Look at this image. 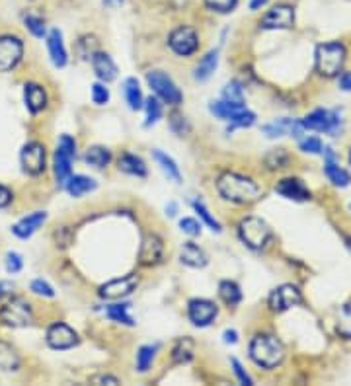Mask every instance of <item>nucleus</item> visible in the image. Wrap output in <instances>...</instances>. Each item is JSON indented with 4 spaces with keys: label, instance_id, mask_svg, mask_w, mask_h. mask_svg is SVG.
Here are the masks:
<instances>
[{
    "label": "nucleus",
    "instance_id": "1",
    "mask_svg": "<svg viewBox=\"0 0 351 386\" xmlns=\"http://www.w3.org/2000/svg\"><path fill=\"white\" fill-rule=\"evenodd\" d=\"M217 192L218 195L236 205H252L260 197L262 190L252 178L236 174V172H225L217 178Z\"/></svg>",
    "mask_w": 351,
    "mask_h": 386
},
{
    "label": "nucleus",
    "instance_id": "2",
    "mask_svg": "<svg viewBox=\"0 0 351 386\" xmlns=\"http://www.w3.org/2000/svg\"><path fill=\"white\" fill-rule=\"evenodd\" d=\"M285 357L283 343L271 334H258L250 341V359L262 369H275Z\"/></svg>",
    "mask_w": 351,
    "mask_h": 386
},
{
    "label": "nucleus",
    "instance_id": "3",
    "mask_svg": "<svg viewBox=\"0 0 351 386\" xmlns=\"http://www.w3.org/2000/svg\"><path fill=\"white\" fill-rule=\"evenodd\" d=\"M346 63V47L339 41H330L316 47L315 67L316 73L324 78H334L343 71Z\"/></svg>",
    "mask_w": 351,
    "mask_h": 386
},
{
    "label": "nucleus",
    "instance_id": "4",
    "mask_svg": "<svg viewBox=\"0 0 351 386\" xmlns=\"http://www.w3.org/2000/svg\"><path fill=\"white\" fill-rule=\"evenodd\" d=\"M238 236L250 250H262L269 244L273 232L266 220L260 217H244L238 223Z\"/></svg>",
    "mask_w": 351,
    "mask_h": 386
},
{
    "label": "nucleus",
    "instance_id": "5",
    "mask_svg": "<svg viewBox=\"0 0 351 386\" xmlns=\"http://www.w3.org/2000/svg\"><path fill=\"white\" fill-rule=\"evenodd\" d=\"M74 158H76V141L71 135H63L53 155V172L59 185H65V181L73 176Z\"/></svg>",
    "mask_w": 351,
    "mask_h": 386
},
{
    "label": "nucleus",
    "instance_id": "6",
    "mask_svg": "<svg viewBox=\"0 0 351 386\" xmlns=\"http://www.w3.org/2000/svg\"><path fill=\"white\" fill-rule=\"evenodd\" d=\"M0 324L8 328H27L34 324V308L32 304L22 299L14 297L0 306Z\"/></svg>",
    "mask_w": 351,
    "mask_h": 386
},
{
    "label": "nucleus",
    "instance_id": "7",
    "mask_svg": "<svg viewBox=\"0 0 351 386\" xmlns=\"http://www.w3.org/2000/svg\"><path fill=\"white\" fill-rule=\"evenodd\" d=\"M146 82L150 86V90L157 94L158 100H162L164 104H168V106H180L182 104V90L172 80V76L164 71H150L146 74Z\"/></svg>",
    "mask_w": 351,
    "mask_h": 386
},
{
    "label": "nucleus",
    "instance_id": "8",
    "mask_svg": "<svg viewBox=\"0 0 351 386\" xmlns=\"http://www.w3.org/2000/svg\"><path fill=\"white\" fill-rule=\"evenodd\" d=\"M301 125H303L304 131H316V133L338 137V133L341 131V117H339L338 111L320 108L301 120Z\"/></svg>",
    "mask_w": 351,
    "mask_h": 386
},
{
    "label": "nucleus",
    "instance_id": "9",
    "mask_svg": "<svg viewBox=\"0 0 351 386\" xmlns=\"http://www.w3.org/2000/svg\"><path fill=\"white\" fill-rule=\"evenodd\" d=\"M20 164L27 176H41L45 168H47V150L45 145L37 143V141H30L22 146L20 150Z\"/></svg>",
    "mask_w": 351,
    "mask_h": 386
},
{
    "label": "nucleus",
    "instance_id": "10",
    "mask_svg": "<svg viewBox=\"0 0 351 386\" xmlns=\"http://www.w3.org/2000/svg\"><path fill=\"white\" fill-rule=\"evenodd\" d=\"M168 45L178 57H192L199 49V36L192 25H178L170 34Z\"/></svg>",
    "mask_w": 351,
    "mask_h": 386
},
{
    "label": "nucleus",
    "instance_id": "11",
    "mask_svg": "<svg viewBox=\"0 0 351 386\" xmlns=\"http://www.w3.org/2000/svg\"><path fill=\"white\" fill-rule=\"evenodd\" d=\"M24 57V41L18 36H0V73H10Z\"/></svg>",
    "mask_w": 351,
    "mask_h": 386
},
{
    "label": "nucleus",
    "instance_id": "12",
    "mask_svg": "<svg viewBox=\"0 0 351 386\" xmlns=\"http://www.w3.org/2000/svg\"><path fill=\"white\" fill-rule=\"evenodd\" d=\"M45 341H47V345L51 350H73L74 345H78V334H76L69 324H65V322H55V324H51V326L47 328Z\"/></svg>",
    "mask_w": 351,
    "mask_h": 386
},
{
    "label": "nucleus",
    "instance_id": "13",
    "mask_svg": "<svg viewBox=\"0 0 351 386\" xmlns=\"http://www.w3.org/2000/svg\"><path fill=\"white\" fill-rule=\"evenodd\" d=\"M303 302V295L301 291L297 289L295 285H281L278 289L273 291L269 295V308L273 313H285V310H291L295 306H299Z\"/></svg>",
    "mask_w": 351,
    "mask_h": 386
},
{
    "label": "nucleus",
    "instance_id": "14",
    "mask_svg": "<svg viewBox=\"0 0 351 386\" xmlns=\"http://www.w3.org/2000/svg\"><path fill=\"white\" fill-rule=\"evenodd\" d=\"M218 314V306L209 299H194L188 304V316L192 324L197 328H207L215 322Z\"/></svg>",
    "mask_w": 351,
    "mask_h": 386
},
{
    "label": "nucleus",
    "instance_id": "15",
    "mask_svg": "<svg viewBox=\"0 0 351 386\" xmlns=\"http://www.w3.org/2000/svg\"><path fill=\"white\" fill-rule=\"evenodd\" d=\"M295 24V10L289 4H278L269 8L267 14L260 20L262 30H291Z\"/></svg>",
    "mask_w": 351,
    "mask_h": 386
},
{
    "label": "nucleus",
    "instance_id": "16",
    "mask_svg": "<svg viewBox=\"0 0 351 386\" xmlns=\"http://www.w3.org/2000/svg\"><path fill=\"white\" fill-rule=\"evenodd\" d=\"M137 287H139V277L131 273V275H125V277L111 279L106 285H102L100 297L106 299V301H117V299L131 295Z\"/></svg>",
    "mask_w": 351,
    "mask_h": 386
},
{
    "label": "nucleus",
    "instance_id": "17",
    "mask_svg": "<svg viewBox=\"0 0 351 386\" xmlns=\"http://www.w3.org/2000/svg\"><path fill=\"white\" fill-rule=\"evenodd\" d=\"M47 220V213L45 211H34L30 215L22 217L16 225H12V234L20 240H27L36 234L37 230L41 229Z\"/></svg>",
    "mask_w": 351,
    "mask_h": 386
},
{
    "label": "nucleus",
    "instance_id": "18",
    "mask_svg": "<svg viewBox=\"0 0 351 386\" xmlns=\"http://www.w3.org/2000/svg\"><path fill=\"white\" fill-rule=\"evenodd\" d=\"M322 155L326 158V160H324V172H326L328 180L332 181L336 188H348L351 183V176L339 166L338 158H336V152H334L330 146H324Z\"/></svg>",
    "mask_w": 351,
    "mask_h": 386
},
{
    "label": "nucleus",
    "instance_id": "19",
    "mask_svg": "<svg viewBox=\"0 0 351 386\" xmlns=\"http://www.w3.org/2000/svg\"><path fill=\"white\" fill-rule=\"evenodd\" d=\"M24 104L25 109L32 115L41 113L43 109L47 108V92H45V88L37 84V82H27L24 86Z\"/></svg>",
    "mask_w": 351,
    "mask_h": 386
},
{
    "label": "nucleus",
    "instance_id": "20",
    "mask_svg": "<svg viewBox=\"0 0 351 386\" xmlns=\"http://www.w3.org/2000/svg\"><path fill=\"white\" fill-rule=\"evenodd\" d=\"M47 51H49V57H51V63L55 65V67H67V63H69V53H67V47H65V41H63V32L61 30H51L47 36Z\"/></svg>",
    "mask_w": 351,
    "mask_h": 386
},
{
    "label": "nucleus",
    "instance_id": "21",
    "mask_svg": "<svg viewBox=\"0 0 351 386\" xmlns=\"http://www.w3.org/2000/svg\"><path fill=\"white\" fill-rule=\"evenodd\" d=\"M275 192L283 195L291 201H308L310 199V190L299 178H285L275 185Z\"/></svg>",
    "mask_w": 351,
    "mask_h": 386
},
{
    "label": "nucleus",
    "instance_id": "22",
    "mask_svg": "<svg viewBox=\"0 0 351 386\" xmlns=\"http://www.w3.org/2000/svg\"><path fill=\"white\" fill-rule=\"evenodd\" d=\"M92 69H94V73L96 76L102 80V82H111V80H115L117 78V65L113 63V59L109 57L108 53H104V51H96L94 55H92Z\"/></svg>",
    "mask_w": 351,
    "mask_h": 386
},
{
    "label": "nucleus",
    "instance_id": "23",
    "mask_svg": "<svg viewBox=\"0 0 351 386\" xmlns=\"http://www.w3.org/2000/svg\"><path fill=\"white\" fill-rule=\"evenodd\" d=\"M164 253V244L157 234H146L143 246H141V264L143 266H157L162 260Z\"/></svg>",
    "mask_w": 351,
    "mask_h": 386
},
{
    "label": "nucleus",
    "instance_id": "24",
    "mask_svg": "<svg viewBox=\"0 0 351 386\" xmlns=\"http://www.w3.org/2000/svg\"><path fill=\"white\" fill-rule=\"evenodd\" d=\"M180 262H182L183 266L199 269V267L207 266L209 258H207L205 250L201 246H197L195 242H185L182 246V250H180Z\"/></svg>",
    "mask_w": 351,
    "mask_h": 386
},
{
    "label": "nucleus",
    "instance_id": "25",
    "mask_svg": "<svg viewBox=\"0 0 351 386\" xmlns=\"http://www.w3.org/2000/svg\"><path fill=\"white\" fill-rule=\"evenodd\" d=\"M67 193L71 195V197H84L88 193H92L94 190L98 188V183L94 178H88V176H82V174H76V176H71L69 180L65 181V185H63Z\"/></svg>",
    "mask_w": 351,
    "mask_h": 386
},
{
    "label": "nucleus",
    "instance_id": "26",
    "mask_svg": "<svg viewBox=\"0 0 351 386\" xmlns=\"http://www.w3.org/2000/svg\"><path fill=\"white\" fill-rule=\"evenodd\" d=\"M22 365L18 350L8 341H0V373H14Z\"/></svg>",
    "mask_w": 351,
    "mask_h": 386
},
{
    "label": "nucleus",
    "instance_id": "27",
    "mask_svg": "<svg viewBox=\"0 0 351 386\" xmlns=\"http://www.w3.org/2000/svg\"><path fill=\"white\" fill-rule=\"evenodd\" d=\"M218 67V51L217 49H213V51H209L203 59L199 60V65L195 67L194 71V78L195 80H199V82H205L209 80L213 73L217 71Z\"/></svg>",
    "mask_w": 351,
    "mask_h": 386
},
{
    "label": "nucleus",
    "instance_id": "28",
    "mask_svg": "<svg viewBox=\"0 0 351 386\" xmlns=\"http://www.w3.org/2000/svg\"><path fill=\"white\" fill-rule=\"evenodd\" d=\"M195 343L192 338H180L172 348V361L176 365H185L194 359Z\"/></svg>",
    "mask_w": 351,
    "mask_h": 386
},
{
    "label": "nucleus",
    "instance_id": "29",
    "mask_svg": "<svg viewBox=\"0 0 351 386\" xmlns=\"http://www.w3.org/2000/svg\"><path fill=\"white\" fill-rule=\"evenodd\" d=\"M117 166H120L122 172L129 174V176H137V178H145L146 172H148L145 160L141 157H137V155H129V152L120 158Z\"/></svg>",
    "mask_w": 351,
    "mask_h": 386
},
{
    "label": "nucleus",
    "instance_id": "30",
    "mask_svg": "<svg viewBox=\"0 0 351 386\" xmlns=\"http://www.w3.org/2000/svg\"><path fill=\"white\" fill-rule=\"evenodd\" d=\"M84 162L88 166H94V168L102 170L108 166L111 162V150L106 146H90L84 152Z\"/></svg>",
    "mask_w": 351,
    "mask_h": 386
},
{
    "label": "nucleus",
    "instance_id": "31",
    "mask_svg": "<svg viewBox=\"0 0 351 386\" xmlns=\"http://www.w3.org/2000/svg\"><path fill=\"white\" fill-rule=\"evenodd\" d=\"M123 92H125V100H127V104H129V108L131 109H141L143 108V104H145V98H143V90H141V84H139V80L137 78H127L125 80V84H123Z\"/></svg>",
    "mask_w": 351,
    "mask_h": 386
},
{
    "label": "nucleus",
    "instance_id": "32",
    "mask_svg": "<svg viewBox=\"0 0 351 386\" xmlns=\"http://www.w3.org/2000/svg\"><path fill=\"white\" fill-rule=\"evenodd\" d=\"M155 155V160L158 162V166H160V170L168 176L170 180L176 181V183H180L182 181V172H180V168H178V164H176V160L172 157H168L166 152H162V150H155L152 152Z\"/></svg>",
    "mask_w": 351,
    "mask_h": 386
},
{
    "label": "nucleus",
    "instance_id": "33",
    "mask_svg": "<svg viewBox=\"0 0 351 386\" xmlns=\"http://www.w3.org/2000/svg\"><path fill=\"white\" fill-rule=\"evenodd\" d=\"M218 297L223 299L225 304L236 306L242 301V291L238 287V283H234V281H220L218 283Z\"/></svg>",
    "mask_w": 351,
    "mask_h": 386
},
{
    "label": "nucleus",
    "instance_id": "34",
    "mask_svg": "<svg viewBox=\"0 0 351 386\" xmlns=\"http://www.w3.org/2000/svg\"><path fill=\"white\" fill-rule=\"evenodd\" d=\"M223 102H227L230 106H236V108L246 106L242 84L238 80H230L229 84L223 88Z\"/></svg>",
    "mask_w": 351,
    "mask_h": 386
},
{
    "label": "nucleus",
    "instance_id": "35",
    "mask_svg": "<svg viewBox=\"0 0 351 386\" xmlns=\"http://www.w3.org/2000/svg\"><path fill=\"white\" fill-rule=\"evenodd\" d=\"M106 316L111 322H117V324H125V326L135 324L131 314H129V304H109L106 308Z\"/></svg>",
    "mask_w": 351,
    "mask_h": 386
},
{
    "label": "nucleus",
    "instance_id": "36",
    "mask_svg": "<svg viewBox=\"0 0 351 386\" xmlns=\"http://www.w3.org/2000/svg\"><path fill=\"white\" fill-rule=\"evenodd\" d=\"M155 357H157V345H143V348H139L137 351V371L139 373H148L150 371V367H152V363H155Z\"/></svg>",
    "mask_w": 351,
    "mask_h": 386
},
{
    "label": "nucleus",
    "instance_id": "37",
    "mask_svg": "<svg viewBox=\"0 0 351 386\" xmlns=\"http://www.w3.org/2000/svg\"><path fill=\"white\" fill-rule=\"evenodd\" d=\"M336 332L341 338L351 339V302L343 304L336 316Z\"/></svg>",
    "mask_w": 351,
    "mask_h": 386
},
{
    "label": "nucleus",
    "instance_id": "38",
    "mask_svg": "<svg viewBox=\"0 0 351 386\" xmlns=\"http://www.w3.org/2000/svg\"><path fill=\"white\" fill-rule=\"evenodd\" d=\"M293 125H295V120H289V117H283V120L273 121V123H267L264 125V133L269 137V139H275V137H283L293 131Z\"/></svg>",
    "mask_w": 351,
    "mask_h": 386
},
{
    "label": "nucleus",
    "instance_id": "39",
    "mask_svg": "<svg viewBox=\"0 0 351 386\" xmlns=\"http://www.w3.org/2000/svg\"><path fill=\"white\" fill-rule=\"evenodd\" d=\"M24 25L25 30L32 34L37 39H43L47 36V25H45V20L37 14H25L24 16Z\"/></svg>",
    "mask_w": 351,
    "mask_h": 386
},
{
    "label": "nucleus",
    "instance_id": "40",
    "mask_svg": "<svg viewBox=\"0 0 351 386\" xmlns=\"http://www.w3.org/2000/svg\"><path fill=\"white\" fill-rule=\"evenodd\" d=\"M229 129H236V127H252L256 123V113H252L250 109L246 108H240L236 109L232 115H230L229 120Z\"/></svg>",
    "mask_w": 351,
    "mask_h": 386
},
{
    "label": "nucleus",
    "instance_id": "41",
    "mask_svg": "<svg viewBox=\"0 0 351 386\" xmlns=\"http://www.w3.org/2000/svg\"><path fill=\"white\" fill-rule=\"evenodd\" d=\"M194 209H195V213L199 215V218H201V220L205 223L209 229L213 230V232H220V223H218L217 218H215L213 215H211V213H209V209H207L205 203H203L201 199H195Z\"/></svg>",
    "mask_w": 351,
    "mask_h": 386
},
{
    "label": "nucleus",
    "instance_id": "42",
    "mask_svg": "<svg viewBox=\"0 0 351 386\" xmlns=\"http://www.w3.org/2000/svg\"><path fill=\"white\" fill-rule=\"evenodd\" d=\"M143 108L146 111V125H155L162 117V104H160L158 98H146Z\"/></svg>",
    "mask_w": 351,
    "mask_h": 386
},
{
    "label": "nucleus",
    "instance_id": "43",
    "mask_svg": "<svg viewBox=\"0 0 351 386\" xmlns=\"http://www.w3.org/2000/svg\"><path fill=\"white\" fill-rule=\"evenodd\" d=\"M287 162H289V155H287L285 148H275V150H271V152L266 157V164L271 170L285 168Z\"/></svg>",
    "mask_w": 351,
    "mask_h": 386
},
{
    "label": "nucleus",
    "instance_id": "44",
    "mask_svg": "<svg viewBox=\"0 0 351 386\" xmlns=\"http://www.w3.org/2000/svg\"><path fill=\"white\" fill-rule=\"evenodd\" d=\"M203 2L211 12L217 14H229L238 6V0H203Z\"/></svg>",
    "mask_w": 351,
    "mask_h": 386
},
{
    "label": "nucleus",
    "instance_id": "45",
    "mask_svg": "<svg viewBox=\"0 0 351 386\" xmlns=\"http://www.w3.org/2000/svg\"><path fill=\"white\" fill-rule=\"evenodd\" d=\"M4 267L10 275H16L24 269V260L18 252H8L4 256Z\"/></svg>",
    "mask_w": 351,
    "mask_h": 386
},
{
    "label": "nucleus",
    "instance_id": "46",
    "mask_svg": "<svg viewBox=\"0 0 351 386\" xmlns=\"http://www.w3.org/2000/svg\"><path fill=\"white\" fill-rule=\"evenodd\" d=\"M30 291L37 297H43V299H53L55 297V289L49 285L45 279H34L32 285H30Z\"/></svg>",
    "mask_w": 351,
    "mask_h": 386
},
{
    "label": "nucleus",
    "instance_id": "47",
    "mask_svg": "<svg viewBox=\"0 0 351 386\" xmlns=\"http://www.w3.org/2000/svg\"><path fill=\"white\" fill-rule=\"evenodd\" d=\"M92 102L96 106H106L109 102V88L106 82H96L92 84Z\"/></svg>",
    "mask_w": 351,
    "mask_h": 386
},
{
    "label": "nucleus",
    "instance_id": "48",
    "mask_svg": "<svg viewBox=\"0 0 351 386\" xmlns=\"http://www.w3.org/2000/svg\"><path fill=\"white\" fill-rule=\"evenodd\" d=\"M94 45H96V37H82V39L78 41V53H80V57H82V59H92V55L96 53Z\"/></svg>",
    "mask_w": 351,
    "mask_h": 386
},
{
    "label": "nucleus",
    "instance_id": "49",
    "mask_svg": "<svg viewBox=\"0 0 351 386\" xmlns=\"http://www.w3.org/2000/svg\"><path fill=\"white\" fill-rule=\"evenodd\" d=\"M301 150H303V152H308V155H322L324 145H322V141L316 139V137H306V139L301 141Z\"/></svg>",
    "mask_w": 351,
    "mask_h": 386
},
{
    "label": "nucleus",
    "instance_id": "50",
    "mask_svg": "<svg viewBox=\"0 0 351 386\" xmlns=\"http://www.w3.org/2000/svg\"><path fill=\"white\" fill-rule=\"evenodd\" d=\"M180 229H182V232H185L188 236H199V234H201V223L192 217H183L182 220H180Z\"/></svg>",
    "mask_w": 351,
    "mask_h": 386
},
{
    "label": "nucleus",
    "instance_id": "51",
    "mask_svg": "<svg viewBox=\"0 0 351 386\" xmlns=\"http://www.w3.org/2000/svg\"><path fill=\"white\" fill-rule=\"evenodd\" d=\"M170 127H172V131H174V133H178V135H183L190 131V125H188L185 117L178 115V113H174V115H172V120H170Z\"/></svg>",
    "mask_w": 351,
    "mask_h": 386
},
{
    "label": "nucleus",
    "instance_id": "52",
    "mask_svg": "<svg viewBox=\"0 0 351 386\" xmlns=\"http://www.w3.org/2000/svg\"><path fill=\"white\" fill-rule=\"evenodd\" d=\"M230 365H232V371H234V374L238 376V381H240L242 385H252V378H250L248 373L244 371V367L240 365L238 359H234V357H232V359H230Z\"/></svg>",
    "mask_w": 351,
    "mask_h": 386
},
{
    "label": "nucleus",
    "instance_id": "53",
    "mask_svg": "<svg viewBox=\"0 0 351 386\" xmlns=\"http://www.w3.org/2000/svg\"><path fill=\"white\" fill-rule=\"evenodd\" d=\"M14 201V193L6 188V185H2L0 183V209H6V207L12 205Z\"/></svg>",
    "mask_w": 351,
    "mask_h": 386
},
{
    "label": "nucleus",
    "instance_id": "54",
    "mask_svg": "<svg viewBox=\"0 0 351 386\" xmlns=\"http://www.w3.org/2000/svg\"><path fill=\"white\" fill-rule=\"evenodd\" d=\"M90 381H92L94 385H120V378L109 376V374H98V376H92Z\"/></svg>",
    "mask_w": 351,
    "mask_h": 386
},
{
    "label": "nucleus",
    "instance_id": "55",
    "mask_svg": "<svg viewBox=\"0 0 351 386\" xmlns=\"http://www.w3.org/2000/svg\"><path fill=\"white\" fill-rule=\"evenodd\" d=\"M223 341H225V343H230V345L238 343V332H236V330H225Z\"/></svg>",
    "mask_w": 351,
    "mask_h": 386
},
{
    "label": "nucleus",
    "instance_id": "56",
    "mask_svg": "<svg viewBox=\"0 0 351 386\" xmlns=\"http://www.w3.org/2000/svg\"><path fill=\"white\" fill-rule=\"evenodd\" d=\"M339 86H341V90L350 92V90H351V73L341 74V78H339Z\"/></svg>",
    "mask_w": 351,
    "mask_h": 386
},
{
    "label": "nucleus",
    "instance_id": "57",
    "mask_svg": "<svg viewBox=\"0 0 351 386\" xmlns=\"http://www.w3.org/2000/svg\"><path fill=\"white\" fill-rule=\"evenodd\" d=\"M269 0H250V10L256 12V10H260V8H264Z\"/></svg>",
    "mask_w": 351,
    "mask_h": 386
},
{
    "label": "nucleus",
    "instance_id": "58",
    "mask_svg": "<svg viewBox=\"0 0 351 386\" xmlns=\"http://www.w3.org/2000/svg\"><path fill=\"white\" fill-rule=\"evenodd\" d=\"M104 2V6H108V8H117V6H122L125 0H102Z\"/></svg>",
    "mask_w": 351,
    "mask_h": 386
},
{
    "label": "nucleus",
    "instance_id": "59",
    "mask_svg": "<svg viewBox=\"0 0 351 386\" xmlns=\"http://www.w3.org/2000/svg\"><path fill=\"white\" fill-rule=\"evenodd\" d=\"M10 291V283H4V281H0V297H4L6 293Z\"/></svg>",
    "mask_w": 351,
    "mask_h": 386
},
{
    "label": "nucleus",
    "instance_id": "60",
    "mask_svg": "<svg viewBox=\"0 0 351 386\" xmlns=\"http://www.w3.org/2000/svg\"><path fill=\"white\" fill-rule=\"evenodd\" d=\"M350 162H351V152H350Z\"/></svg>",
    "mask_w": 351,
    "mask_h": 386
}]
</instances>
